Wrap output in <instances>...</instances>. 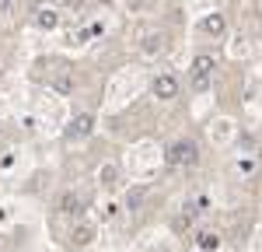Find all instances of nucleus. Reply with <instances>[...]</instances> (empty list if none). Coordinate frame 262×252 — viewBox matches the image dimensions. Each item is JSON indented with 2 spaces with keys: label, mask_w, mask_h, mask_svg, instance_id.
Returning a JSON list of instances; mask_svg holds the SVG:
<instances>
[{
  "label": "nucleus",
  "mask_w": 262,
  "mask_h": 252,
  "mask_svg": "<svg viewBox=\"0 0 262 252\" xmlns=\"http://www.w3.org/2000/svg\"><path fill=\"white\" fill-rule=\"evenodd\" d=\"M150 91H154V98H164V102H168V98L179 95V81H175L171 74H158L154 84H150Z\"/></svg>",
  "instance_id": "5"
},
{
  "label": "nucleus",
  "mask_w": 262,
  "mask_h": 252,
  "mask_svg": "<svg viewBox=\"0 0 262 252\" xmlns=\"http://www.w3.org/2000/svg\"><path fill=\"white\" fill-rule=\"evenodd\" d=\"M147 193H150L147 186L129 189V196H126V207H129V210H140V207H143V200H147Z\"/></svg>",
  "instance_id": "9"
},
{
  "label": "nucleus",
  "mask_w": 262,
  "mask_h": 252,
  "mask_svg": "<svg viewBox=\"0 0 262 252\" xmlns=\"http://www.w3.org/2000/svg\"><path fill=\"white\" fill-rule=\"evenodd\" d=\"M189 224H192V214H182V217H175V231L189 228Z\"/></svg>",
  "instance_id": "14"
},
{
  "label": "nucleus",
  "mask_w": 262,
  "mask_h": 252,
  "mask_svg": "<svg viewBox=\"0 0 262 252\" xmlns=\"http://www.w3.org/2000/svg\"><path fill=\"white\" fill-rule=\"evenodd\" d=\"M91 242H95V228H91V224H81V228L70 231V245H74V249H84V245H91Z\"/></svg>",
  "instance_id": "6"
},
{
  "label": "nucleus",
  "mask_w": 262,
  "mask_h": 252,
  "mask_svg": "<svg viewBox=\"0 0 262 252\" xmlns=\"http://www.w3.org/2000/svg\"><path fill=\"white\" fill-rule=\"evenodd\" d=\"M98 4H116V0H98Z\"/></svg>",
  "instance_id": "17"
},
{
  "label": "nucleus",
  "mask_w": 262,
  "mask_h": 252,
  "mask_svg": "<svg viewBox=\"0 0 262 252\" xmlns=\"http://www.w3.org/2000/svg\"><path fill=\"white\" fill-rule=\"evenodd\" d=\"M32 4H35V7H42V4H46V0H32Z\"/></svg>",
  "instance_id": "16"
},
{
  "label": "nucleus",
  "mask_w": 262,
  "mask_h": 252,
  "mask_svg": "<svg viewBox=\"0 0 262 252\" xmlns=\"http://www.w3.org/2000/svg\"><path fill=\"white\" fill-rule=\"evenodd\" d=\"M203 32H206V35H221L224 32V18L221 14H210V18L203 21Z\"/></svg>",
  "instance_id": "13"
},
{
  "label": "nucleus",
  "mask_w": 262,
  "mask_h": 252,
  "mask_svg": "<svg viewBox=\"0 0 262 252\" xmlns=\"http://www.w3.org/2000/svg\"><path fill=\"white\" fill-rule=\"evenodd\" d=\"M116 179H119V168H116V165H101V172H98L101 186H116Z\"/></svg>",
  "instance_id": "12"
},
{
  "label": "nucleus",
  "mask_w": 262,
  "mask_h": 252,
  "mask_svg": "<svg viewBox=\"0 0 262 252\" xmlns=\"http://www.w3.org/2000/svg\"><path fill=\"white\" fill-rule=\"evenodd\" d=\"M53 88H56L60 95H70V91H74V77H70V70H60V74L53 77Z\"/></svg>",
  "instance_id": "10"
},
{
  "label": "nucleus",
  "mask_w": 262,
  "mask_h": 252,
  "mask_svg": "<svg viewBox=\"0 0 262 252\" xmlns=\"http://www.w3.org/2000/svg\"><path fill=\"white\" fill-rule=\"evenodd\" d=\"M84 207H88V200H84L81 193H74V189H63L60 196H56V210H60V214L77 217V214H84Z\"/></svg>",
  "instance_id": "3"
},
{
  "label": "nucleus",
  "mask_w": 262,
  "mask_h": 252,
  "mask_svg": "<svg viewBox=\"0 0 262 252\" xmlns=\"http://www.w3.org/2000/svg\"><path fill=\"white\" fill-rule=\"evenodd\" d=\"M210 74H213V56L210 53H200L196 60H192V91H206L210 88Z\"/></svg>",
  "instance_id": "2"
},
{
  "label": "nucleus",
  "mask_w": 262,
  "mask_h": 252,
  "mask_svg": "<svg viewBox=\"0 0 262 252\" xmlns=\"http://www.w3.org/2000/svg\"><path fill=\"white\" fill-rule=\"evenodd\" d=\"M35 25H39V28H46V32H49V28H56V25H60V18H56V14H53V11H46V7H42L39 14H35Z\"/></svg>",
  "instance_id": "11"
},
{
  "label": "nucleus",
  "mask_w": 262,
  "mask_h": 252,
  "mask_svg": "<svg viewBox=\"0 0 262 252\" xmlns=\"http://www.w3.org/2000/svg\"><path fill=\"white\" fill-rule=\"evenodd\" d=\"M200 165V144L196 140H175L168 147V168H196Z\"/></svg>",
  "instance_id": "1"
},
{
  "label": "nucleus",
  "mask_w": 262,
  "mask_h": 252,
  "mask_svg": "<svg viewBox=\"0 0 262 252\" xmlns=\"http://www.w3.org/2000/svg\"><path fill=\"white\" fill-rule=\"evenodd\" d=\"M196 245H200L203 252H217L221 249V235H217V231H200V235H196Z\"/></svg>",
  "instance_id": "7"
},
{
  "label": "nucleus",
  "mask_w": 262,
  "mask_h": 252,
  "mask_svg": "<svg viewBox=\"0 0 262 252\" xmlns=\"http://www.w3.org/2000/svg\"><path fill=\"white\" fill-rule=\"evenodd\" d=\"M11 11V0H0V14H7Z\"/></svg>",
  "instance_id": "15"
},
{
  "label": "nucleus",
  "mask_w": 262,
  "mask_h": 252,
  "mask_svg": "<svg viewBox=\"0 0 262 252\" xmlns=\"http://www.w3.org/2000/svg\"><path fill=\"white\" fill-rule=\"evenodd\" d=\"M91 130H95V116L91 112H81V116H74L70 126H67V140H84V137H91Z\"/></svg>",
  "instance_id": "4"
},
{
  "label": "nucleus",
  "mask_w": 262,
  "mask_h": 252,
  "mask_svg": "<svg viewBox=\"0 0 262 252\" xmlns=\"http://www.w3.org/2000/svg\"><path fill=\"white\" fill-rule=\"evenodd\" d=\"M161 49H164L161 32H147V35H143V53H147V56H154V53H161Z\"/></svg>",
  "instance_id": "8"
}]
</instances>
